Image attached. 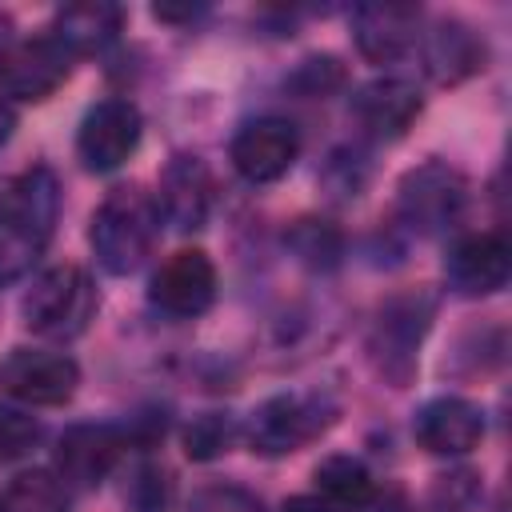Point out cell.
Listing matches in <instances>:
<instances>
[{"instance_id":"1","label":"cell","mask_w":512,"mask_h":512,"mask_svg":"<svg viewBox=\"0 0 512 512\" xmlns=\"http://www.w3.org/2000/svg\"><path fill=\"white\" fill-rule=\"evenodd\" d=\"M60 216V184L36 164L0 184V288L20 280L48 248Z\"/></svg>"},{"instance_id":"2","label":"cell","mask_w":512,"mask_h":512,"mask_svg":"<svg viewBox=\"0 0 512 512\" xmlns=\"http://www.w3.org/2000/svg\"><path fill=\"white\" fill-rule=\"evenodd\" d=\"M156 232H160L156 196L144 192L140 184H124V188H112L104 196V204L96 208L88 240H92V252L104 272L128 276L152 252Z\"/></svg>"},{"instance_id":"3","label":"cell","mask_w":512,"mask_h":512,"mask_svg":"<svg viewBox=\"0 0 512 512\" xmlns=\"http://www.w3.org/2000/svg\"><path fill=\"white\" fill-rule=\"evenodd\" d=\"M20 312H24V324L36 336L72 340L88 328V320L96 312V288H92L84 268L60 264V268H48L44 276L32 280V288L24 292Z\"/></svg>"},{"instance_id":"4","label":"cell","mask_w":512,"mask_h":512,"mask_svg":"<svg viewBox=\"0 0 512 512\" xmlns=\"http://www.w3.org/2000/svg\"><path fill=\"white\" fill-rule=\"evenodd\" d=\"M396 204H400V216L416 232L436 236V232H448L464 216V208H468V180L456 168H448L444 160H424L420 168H412L400 180Z\"/></svg>"},{"instance_id":"5","label":"cell","mask_w":512,"mask_h":512,"mask_svg":"<svg viewBox=\"0 0 512 512\" xmlns=\"http://www.w3.org/2000/svg\"><path fill=\"white\" fill-rule=\"evenodd\" d=\"M80 368L64 352H44V348H12L0 360V392L28 408H56L76 396Z\"/></svg>"},{"instance_id":"6","label":"cell","mask_w":512,"mask_h":512,"mask_svg":"<svg viewBox=\"0 0 512 512\" xmlns=\"http://www.w3.org/2000/svg\"><path fill=\"white\" fill-rule=\"evenodd\" d=\"M328 424V412L320 400L312 396H272L264 400L252 420H248V440H252V452L260 456H288L296 448H304L308 440H316Z\"/></svg>"},{"instance_id":"7","label":"cell","mask_w":512,"mask_h":512,"mask_svg":"<svg viewBox=\"0 0 512 512\" xmlns=\"http://www.w3.org/2000/svg\"><path fill=\"white\" fill-rule=\"evenodd\" d=\"M140 144V112L132 100H100L88 108L76 132V152L88 172H112L120 168Z\"/></svg>"},{"instance_id":"8","label":"cell","mask_w":512,"mask_h":512,"mask_svg":"<svg viewBox=\"0 0 512 512\" xmlns=\"http://www.w3.org/2000/svg\"><path fill=\"white\" fill-rule=\"evenodd\" d=\"M228 156H232V168H236L248 184H272V180H280V176L296 164V156H300V136H296V128H292L288 120H280V116H260V120H248V124L236 132Z\"/></svg>"},{"instance_id":"9","label":"cell","mask_w":512,"mask_h":512,"mask_svg":"<svg viewBox=\"0 0 512 512\" xmlns=\"http://www.w3.org/2000/svg\"><path fill=\"white\" fill-rule=\"evenodd\" d=\"M152 300L168 316H200L216 300V264L200 248L172 252L152 276Z\"/></svg>"},{"instance_id":"10","label":"cell","mask_w":512,"mask_h":512,"mask_svg":"<svg viewBox=\"0 0 512 512\" xmlns=\"http://www.w3.org/2000/svg\"><path fill=\"white\" fill-rule=\"evenodd\" d=\"M124 452V436L112 424H76L56 448V476L64 488H96L108 480Z\"/></svg>"},{"instance_id":"11","label":"cell","mask_w":512,"mask_h":512,"mask_svg":"<svg viewBox=\"0 0 512 512\" xmlns=\"http://www.w3.org/2000/svg\"><path fill=\"white\" fill-rule=\"evenodd\" d=\"M72 60L76 56L56 36H40L24 48H12L8 60L0 64V92L20 100H44L68 80Z\"/></svg>"},{"instance_id":"12","label":"cell","mask_w":512,"mask_h":512,"mask_svg":"<svg viewBox=\"0 0 512 512\" xmlns=\"http://www.w3.org/2000/svg\"><path fill=\"white\" fill-rule=\"evenodd\" d=\"M412 436L432 456H464L484 436V412L464 396H436L416 412Z\"/></svg>"},{"instance_id":"13","label":"cell","mask_w":512,"mask_h":512,"mask_svg":"<svg viewBox=\"0 0 512 512\" xmlns=\"http://www.w3.org/2000/svg\"><path fill=\"white\" fill-rule=\"evenodd\" d=\"M156 208L164 212V220L180 232L204 228L208 212H212V172L204 168L200 156H172L168 168L160 172V200Z\"/></svg>"},{"instance_id":"14","label":"cell","mask_w":512,"mask_h":512,"mask_svg":"<svg viewBox=\"0 0 512 512\" xmlns=\"http://www.w3.org/2000/svg\"><path fill=\"white\" fill-rule=\"evenodd\" d=\"M448 284L460 296H492L508 284L512 272V252L508 240L496 232H480V236H464L452 252H448Z\"/></svg>"},{"instance_id":"15","label":"cell","mask_w":512,"mask_h":512,"mask_svg":"<svg viewBox=\"0 0 512 512\" xmlns=\"http://www.w3.org/2000/svg\"><path fill=\"white\" fill-rule=\"evenodd\" d=\"M416 28H420V8L412 4H392V0H376V4H360L352 16V32H356V48L376 60H400L412 44H416Z\"/></svg>"},{"instance_id":"16","label":"cell","mask_w":512,"mask_h":512,"mask_svg":"<svg viewBox=\"0 0 512 512\" xmlns=\"http://www.w3.org/2000/svg\"><path fill=\"white\" fill-rule=\"evenodd\" d=\"M428 316H432V304L428 300H392L384 312H380V324H376V356H384V372L400 384L408 380L412 364H416V348L424 340V328H428Z\"/></svg>"},{"instance_id":"17","label":"cell","mask_w":512,"mask_h":512,"mask_svg":"<svg viewBox=\"0 0 512 512\" xmlns=\"http://www.w3.org/2000/svg\"><path fill=\"white\" fill-rule=\"evenodd\" d=\"M352 116L360 120L364 132H372L380 140H396L420 116V92L396 76L372 80L352 96Z\"/></svg>"},{"instance_id":"18","label":"cell","mask_w":512,"mask_h":512,"mask_svg":"<svg viewBox=\"0 0 512 512\" xmlns=\"http://www.w3.org/2000/svg\"><path fill=\"white\" fill-rule=\"evenodd\" d=\"M424 64L432 80L460 84L464 76L484 68V40L460 20H440L424 40Z\"/></svg>"},{"instance_id":"19","label":"cell","mask_w":512,"mask_h":512,"mask_svg":"<svg viewBox=\"0 0 512 512\" xmlns=\"http://www.w3.org/2000/svg\"><path fill=\"white\" fill-rule=\"evenodd\" d=\"M316 504L320 508H332V512H360L372 504L376 496V484H372V472L364 468V460L356 456H328L320 468H316Z\"/></svg>"},{"instance_id":"20","label":"cell","mask_w":512,"mask_h":512,"mask_svg":"<svg viewBox=\"0 0 512 512\" xmlns=\"http://www.w3.org/2000/svg\"><path fill=\"white\" fill-rule=\"evenodd\" d=\"M116 32H120V8H112V4H72L56 16V28H52V36L72 56L104 48Z\"/></svg>"},{"instance_id":"21","label":"cell","mask_w":512,"mask_h":512,"mask_svg":"<svg viewBox=\"0 0 512 512\" xmlns=\"http://www.w3.org/2000/svg\"><path fill=\"white\" fill-rule=\"evenodd\" d=\"M0 512H68V488L56 472H20L0 488Z\"/></svg>"},{"instance_id":"22","label":"cell","mask_w":512,"mask_h":512,"mask_svg":"<svg viewBox=\"0 0 512 512\" xmlns=\"http://www.w3.org/2000/svg\"><path fill=\"white\" fill-rule=\"evenodd\" d=\"M288 244L296 248V256L312 268H332L340 256V232L324 220H300L288 236Z\"/></svg>"},{"instance_id":"23","label":"cell","mask_w":512,"mask_h":512,"mask_svg":"<svg viewBox=\"0 0 512 512\" xmlns=\"http://www.w3.org/2000/svg\"><path fill=\"white\" fill-rule=\"evenodd\" d=\"M236 440V428L228 416L220 412H204L192 420V428L184 432V448L192 460H216L220 452H228V444Z\"/></svg>"},{"instance_id":"24","label":"cell","mask_w":512,"mask_h":512,"mask_svg":"<svg viewBox=\"0 0 512 512\" xmlns=\"http://www.w3.org/2000/svg\"><path fill=\"white\" fill-rule=\"evenodd\" d=\"M36 444H40V420L20 412V408L0 404V464L28 456Z\"/></svg>"},{"instance_id":"25","label":"cell","mask_w":512,"mask_h":512,"mask_svg":"<svg viewBox=\"0 0 512 512\" xmlns=\"http://www.w3.org/2000/svg\"><path fill=\"white\" fill-rule=\"evenodd\" d=\"M188 512H264L260 500L240 484H212L200 488L188 504Z\"/></svg>"},{"instance_id":"26","label":"cell","mask_w":512,"mask_h":512,"mask_svg":"<svg viewBox=\"0 0 512 512\" xmlns=\"http://www.w3.org/2000/svg\"><path fill=\"white\" fill-rule=\"evenodd\" d=\"M304 80H308V88H304V92H308V96H320V92H328L332 84H340V64H336L332 56H320V60H304V64H300V72L292 76V84L300 88Z\"/></svg>"},{"instance_id":"27","label":"cell","mask_w":512,"mask_h":512,"mask_svg":"<svg viewBox=\"0 0 512 512\" xmlns=\"http://www.w3.org/2000/svg\"><path fill=\"white\" fill-rule=\"evenodd\" d=\"M12 132H16V108H12V100L0 92V148L12 140Z\"/></svg>"},{"instance_id":"28","label":"cell","mask_w":512,"mask_h":512,"mask_svg":"<svg viewBox=\"0 0 512 512\" xmlns=\"http://www.w3.org/2000/svg\"><path fill=\"white\" fill-rule=\"evenodd\" d=\"M280 512H324L316 500H308V496H296V500H288Z\"/></svg>"},{"instance_id":"29","label":"cell","mask_w":512,"mask_h":512,"mask_svg":"<svg viewBox=\"0 0 512 512\" xmlns=\"http://www.w3.org/2000/svg\"><path fill=\"white\" fill-rule=\"evenodd\" d=\"M8 52H12V36H8V20L0 16V64L8 60Z\"/></svg>"}]
</instances>
